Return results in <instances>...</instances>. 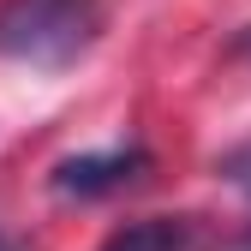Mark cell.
<instances>
[{
	"instance_id": "cell-1",
	"label": "cell",
	"mask_w": 251,
	"mask_h": 251,
	"mask_svg": "<svg viewBox=\"0 0 251 251\" xmlns=\"http://www.w3.org/2000/svg\"><path fill=\"white\" fill-rule=\"evenodd\" d=\"M102 36V0H0V54L60 72Z\"/></svg>"
},
{
	"instance_id": "cell-2",
	"label": "cell",
	"mask_w": 251,
	"mask_h": 251,
	"mask_svg": "<svg viewBox=\"0 0 251 251\" xmlns=\"http://www.w3.org/2000/svg\"><path fill=\"white\" fill-rule=\"evenodd\" d=\"M144 162H150V155H144L138 144H126V150H96V155H72V162L54 168V192H60V198H102V192L132 185Z\"/></svg>"
},
{
	"instance_id": "cell-3",
	"label": "cell",
	"mask_w": 251,
	"mask_h": 251,
	"mask_svg": "<svg viewBox=\"0 0 251 251\" xmlns=\"http://www.w3.org/2000/svg\"><path fill=\"white\" fill-rule=\"evenodd\" d=\"M198 245H203V233H198L192 215H150V222L108 233L102 251H198Z\"/></svg>"
},
{
	"instance_id": "cell-4",
	"label": "cell",
	"mask_w": 251,
	"mask_h": 251,
	"mask_svg": "<svg viewBox=\"0 0 251 251\" xmlns=\"http://www.w3.org/2000/svg\"><path fill=\"white\" fill-rule=\"evenodd\" d=\"M239 48H245V54H251V30H239Z\"/></svg>"
},
{
	"instance_id": "cell-5",
	"label": "cell",
	"mask_w": 251,
	"mask_h": 251,
	"mask_svg": "<svg viewBox=\"0 0 251 251\" xmlns=\"http://www.w3.org/2000/svg\"><path fill=\"white\" fill-rule=\"evenodd\" d=\"M0 251H12V239H6V233H0Z\"/></svg>"
},
{
	"instance_id": "cell-6",
	"label": "cell",
	"mask_w": 251,
	"mask_h": 251,
	"mask_svg": "<svg viewBox=\"0 0 251 251\" xmlns=\"http://www.w3.org/2000/svg\"><path fill=\"white\" fill-rule=\"evenodd\" d=\"M239 251H251V233H245V239H239Z\"/></svg>"
}]
</instances>
